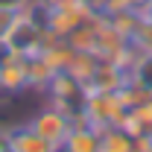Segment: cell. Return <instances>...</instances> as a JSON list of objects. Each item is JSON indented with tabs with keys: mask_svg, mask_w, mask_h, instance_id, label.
<instances>
[{
	"mask_svg": "<svg viewBox=\"0 0 152 152\" xmlns=\"http://www.w3.org/2000/svg\"><path fill=\"white\" fill-rule=\"evenodd\" d=\"M6 44L18 56H35V53H41V44H44V20H41V12L35 9V3H29L23 12H18L12 18V26L6 32Z\"/></svg>",
	"mask_w": 152,
	"mask_h": 152,
	"instance_id": "1",
	"label": "cell"
},
{
	"mask_svg": "<svg viewBox=\"0 0 152 152\" xmlns=\"http://www.w3.org/2000/svg\"><path fill=\"white\" fill-rule=\"evenodd\" d=\"M126 111H129V108L117 99V94L88 91L82 117H85V123H91V126H96V129H105V126H123Z\"/></svg>",
	"mask_w": 152,
	"mask_h": 152,
	"instance_id": "2",
	"label": "cell"
},
{
	"mask_svg": "<svg viewBox=\"0 0 152 152\" xmlns=\"http://www.w3.org/2000/svg\"><path fill=\"white\" fill-rule=\"evenodd\" d=\"M32 129H35L47 143H53L56 149H61L64 146V140H67V134H70V129H73V120L67 117V114L61 111V108H56L53 102H47V105H41L29 120H26Z\"/></svg>",
	"mask_w": 152,
	"mask_h": 152,
	"instance_id": "3",
	"label": "cell"
},
{
	"mask_svg": "<svg viewBox=\"0 0 152 152\" xmlns=\"http://www.w3.org/2000/svg\"><path fill=\"white\" fill-rule=\"evenodd\" d=\"M6 140H9V146L15 152H58L29 123H12V126H6Z\"/></svg>",
	"mask_w": 152,
	"mask_h": 152,
	"instance_id": "4",
	"label": "cell"
},
{
	"mask_svg": "<svg viewBox=\"0 0 152 152\" xmlns=\"http://www.w3.org/2000/svg\"><path fill=\"white\" fill-rule=\"evenodd\" d=\"M129 79V70H123L114 61H99V67L94 70V76L85 82V91H99V94H117L123 88V82Z\"/></svg>",
	"mask_w": 152,
	"mask_h": 152,
	"instance_id": "5",
	"label": "cell"
},
{
	"mask_svg": "<svg viewBox=\"0 0 152 152\" xmlns=\"http://www.w3.org/2000/svg\"><path fill=\"white\" fill-rule=\"evenodd\" d=\"M0 85L6 96H18L26 91V56L12 53L0 64Z\"/></svg>",
	"mask_w": 152,
	"mask_h": 152,
	"instance_id": "6",
	"label": "cell"
},
{
	"mask_svg": "<svg viewBox=\"0 0 152 152\" xmlns=\"http://www.w3.org/2000/svg\"><path fill=\"white\" fill-rule=\"evenodd\" d=\"M61 152H99V129L91 123H73Z\"/></svg>",
	"mask_w": 152,
	"mask_h": 152,
	"instance_id": "7",
	"label": "cell"
},
{
	"mask_svg": "<svg viewBox=\"0 0 152 152\" xmlns=\"http://www.w3.org/2000/svg\"><path fill=\"white\" fill-rule=\"evenodd\" d=\"M53 67L47 64V58L35 53V56H26V91H35V94H44L47 82L53 79Z\"/></svg>",
	"mask_w": 152,
	"mask_h": 152,
	"instance_id": "8",
	"label": "cell"
},
{
	"mask_svg": "<svg viewBox=\"0 0 152 152\" xmlns=\"http://www.w3.org/2000/svg\"><path fill=\"white\" fill-rule=\"evenodd\" d=\"M85 18H91V15H82V12H44V15H41L44 26H47L53 35H58V38H67Z\"/></svg>",
	"mask_w": 152,
	"mask_h": 152,
	"instance_id": "9",
	"label": "cell"
},
{
	"mask_svg": "<svg viewBox=\"0 0 152 152\" xmlns=\"http://www.w3.org/2000/svg\"><path fill=\"white\" fill-rule=\"evenodd\" d=\"M123 129L137 137V134H152V99L149 102H140L126 111V120H123Z\"/></svg>",
	"mask_w": 152,
	"mask_h": 152,
	"instance_id": "10",
	"label": "cell"
},
{
	"mask_svg": "<svg viewBox=\"0 0 152 152\" xmlns=\"http://www.w3.org/2000/svg\"><path fill=\"white\" fill-rule=\"evenodd\" d=\"M134 137L123 126H105L99 129V152H132Z\"/></svg>",
	"mask_w": 152,
	"mask_h": 152,
	"instance_id": "11",
	"label": "cell"
},
{
	"mask_svg": "<svg viewBox=\"0 0 152 152\" xmlns=\"http://www.w3.org/2000/svg\"><path fill=\"white\" fill-rule=\"evenodd\" d=\"M129 44H132L134 53H140V56H152V18L149 15H137L134 20V29L129 32Z\"/></svg>",
	"mask_w": 152,
	"mask_h": 152,
	"instance_id": "12",
	"label": "cell"
},
{
	"mask_svg": "<svg viewBox=\"0 0 152 152\" xmlns=\"http://www.w3.org/2000/svg\"><path fill=\"white\" fill-rule=\"evenodd\" d=\"M99 61H102V58L96 56V53H76V50H73V56H70V61H67V67H64V70L73 76V79H79V82L85 85V82L94 76V70L99 67Z\"/></svg>",
	"mask_w": 152,
	"mask_h": 152,
	"instance_id": "13",
	"label": "cell"
},
{
	"mask_svg": "<svg viewBox=\"0 0 152 152\" xmlns=\"http://www.w3.org/2000/svg\"><path fill=\"white\" fill-rule=\"evenodd\" d=\"M35 9L44 12H82V15H94L88 0H32Z\"/></svg>",
	"mask_w": 152,
	"mask_h": 152,
	"instance_id": "14",
	"label": "cell"
},
{
	"mask_svg": "<svg viewBox=\"0 0 152 152\" xmlns=\"http://www.w3.org/2000/svg\"><path fill=\"white\" fill-rule=\"evenodd\" d=\"M129 76H132L134 82H140L146 91H152V56H140V53H137Z\"/></svg>",
	"mask_w": 152,
	"mask_h": 152,
	"instance_id": "15",
	"label": "cell"
},
{
	"mask_svg": "<svg viewBox=\"0 0 152 152\" xmlns=\"http://www.w3.org/2000/svg\"><path fill=\"white\" fill-rule=\"evenodd\" d=\"M88 3H91V12L102 15V18H111L117 12L129 9V0H88Z\"/></svg>",
	"mask_w": 152,
	"mask_h": 152,
	"instance_id": "16",
	"label": "cell"
},
{
	"mask_svg": "<svg viewBox=\"0 0 152 152\" xmlns=\"http://www.w3.org/2000/svg\"><path fill=\"white\" fill-rule=\"evenodd\" d=\"M32 0H0V9L3 12H12V15H18V12H23L26 6H29Z\"/></svg>",
	"mask_w": 152,
	"mask_h": 152,
	"instance_id": "17",
	"label": "cell"
},
{
	"mask_svg": "<svg viewBox=\"0 0 152 152\" xmlns=\"http://www.w3.org/2000/svg\"><path fill=\"white\" fill-rule=\"evenodd\" d=\"M12 12H3L0 9V41H6V32H9V26H12Z\"/></svg>",
	"mask_w": 152,
	"mask_h": 152,
	"instance_id": "18",
	"label": "cell"
},
{
	"mask_svg": "<svg viewBox=\"0 0 152 152\" xmlns=\"http://www.w3.org/2000/svg\"><path fill=\"white\" fill-rule=\"evenodd\" d=\"M9 56H12V50H9V44H6V41H0V64H3V61H6Z\"/></svg>",
	"mask_w": 152,
	"mask_h": 152,
	"instance_id": "19",
	"label": "cell"
},
{
	"mask_svg": "<svg viewBox=\"0 0 152 152\" xmlns=\"http://www.w3.org/2000/svg\"><path fill=\"white\" fill-rule=\"evenodd\" d=\"M149 3H152V0H129V6H132V9H140V12H143Z\"/></svg>",
	"mask_w": 152,
	"mask_h": 152,
	"instance_id": "20",
	"label": "cell"
},
{
	"mask_svg": "<svg viewBox=\"0 0 152 152\" xmlns=\"http://www.w3.org/2000/svg\"><path fill=\"white\" fill-rule=\"evenodd\" d=\"M0 152H15V149H12V146H9V140H6V137L0 140Z\"/></svg>",
	"mask_w": 152,
	"mask_h": 152,
	"instance_id": "21",
	"label": "cell"
},
{
	"mask_svg": "<svg viewBox=\"0 0 152 152\" xmlns=\"http://www.w3.org/2000/svg\"><path fill=\"white\" fill-rule=\"evenodd\" d=\"M143 15H149V18H152V3L146 6V9H143Z\"/></svg>",
	"mask_w": 152,
	"mask_h": 152,
	"instance_id": "22",
	"label": "cell"
},
{
	"mask_svg": "<svg viewBox=\"0 0 152 152\" xmlns=\"http://www.w3.org/2000/svg\"><path fill=\"white\" fill-rule=\"evenodd\" d=\"M0 96H6V94H3V85H0Z\"/></svg>",
	"mask_w": 152,
	"mask_h": 152,
	"instance_id": "23",
	"label": "cell"
}]
</instances>
